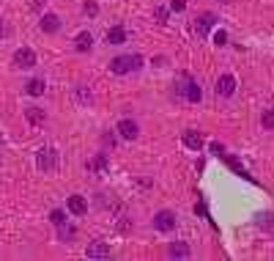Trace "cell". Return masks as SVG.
Returning a JSON list of instances; mask_svg holds the SVG:
<instances>
[{
    "label": "cell",
    "mask_w": 274,
    "mask_h": 261,
    "mask_svg": "<svg viewBox=\"0 0 274 261\" xmlns=\"http://www.w3.org/2000/svg\"><path fill=\"white\" fill-rule=\"evenodd\" d=\"M184 8H186L184 0H170V11H184Z\"/></svg>",
    "instance_id": "603a6c76"
},
{
    "label": "cell",
    "mask_w": 274,
    "mask_h": 261,
    "mask_svg": "<svg viewBox=\"0 0 274 261\" xmlns=\"http://www.w3.org/2000/svg\"><path fill=\"white\" fill-rule=\"evenodd\" d=\"M25 116H27V121H30V124H36V127H38V124H44V118H47V116H44V110H41V107H27V110H25Z\"/></svg>",
    "instance_id": "e0dca14e"
},
{
    "label": "cell",
    "mask_w": 274,
    "mask_h": 261,
    "mask_svg": "<svg viewBox=\"0 0 274 261\" xmlns=\"http://www.w3.org/2000/svg\"><path fill=\"white\" fill-rule=\"evenodd\" d=\"M49 223H52L55 228H58V226H66V212H63V209H52V212H49Z\"/></svg>",
    "instance_id": "d6986e66"
},
{
    "label": "cell",
    "mask_w": 274,
    "mask_h": 261,
    "mask_svg": "<svg viewBox=\"0 0 274 261\" xmlns=\"http://www.w3.org/2000/svg\"><path fill=\"white\" fill-rule=\"evenodd\" d=\"M208 149H211V154H219V157L225 154V146H222V143H211Z\"/></svg>",
    "instance_id": "484cf974"
},
{
    "label": "cell",
    "mask_w": 274,
    "mask_h": 261,
    "mask_svg": "<svg viewBox=\"0 0 274 261\" xmlns=\"http://www.w3.org/2000/svg\"><path fill=\"white\" fill-rule=\"evenodd\" d=\"M214 22H217V17H214L211 11H206V14H200V17L195 19V30H197V36H206L208 30L214 28Z\"/></svg>",
    "instance_id": "8992f818"
},
{
    "label": "cell",
    "mask_w": 274,
    "mask_h": 261,
    "mask_svg": "<svg viewBox=\"0 0 274 261\" xmlns=\"http://www.w3.org/2000/svg\"><path fill=\"white\" fill-rule=\"evenodd\" d=\"M115 132H118L124 140H135L137 135H140V129H137V124L132 121V118H121L118 127H115Z\"/></svg>",
    "instance_id": "5b68a950"
},
{
    "label": "cell",
    "mask_w": 274,
    "mask_h": 261,
    "mask_svg": "<svg viewBox=\"0 0 274 261\" xmlns=\"http://www.w3.org/2000/svg\"><path fill=\"white\" fill-rule=\"evenodd\" d=\"M167 256L170 259H189V245L186 242H170Z\"/></svg>",
    "instance_id": "8fae6325"
},
{
    "label": "cell",
    "mask_w": 274,
    "mask_h": 261,
    "mask_svg": "<svg viewBox=\"0 0 274 261\" xmlns=\"http://www.w3.org/2000/svg\"><path fill=\"white\" fill-rule=\"evenodd\" d=\"M153 228H156V231H173L175 228V212H170V209L156 212V215H153Z\"/></svg>",
    "instance_id": "3957f363"
},
{
    "label": "cell",
    "mask_w": 274,
    "mask_h": 261,
    "mask_svg": "<svg viewBox=\"0 0 274 261\" xmlns=\"http://www.w3.org/2000/svg\"><path fill=\"white\" fill-rule=\"evenodd\" d=\"M225 41H228V33H225V30H217V33H214V44H219V47H222Z\"/></svg>",
    "instance_id": "7402d4cb"
},
{
    "label": "cell",
    "mask_w": 274,
    "mask_h": 261,
    "mask_svg": "<svg viewBox=\"0 0 274 261\" xmlns=\"http://www.w3.org/2000/svg\"><path fill=\"white\" fill-rule=\"evenodd\" d=\"M142 66V58L140 55H118L110 61V72L113 74H129L135 72V69Z\"/></svg>",
    "instance_id": "6da1fadb"
},
{
    "label": "cell",
    "mask_w": 274,
    "mask_h": 261,
    "mask_svg": "<svg viewBox=\"0 0 274 261\" xmlns=\"http://www.w3.org/2000/svg\"><path fill=\"white\" fill-rule=\"evenodd\" d=\"M71 234H74V228H69V226H58V237L63 239V242L71 237Z\"/></svg>",
    "instance_id": "44dd1931"
},
{
    "label": "cell",
    "mask_w": 274,
    "mask_h": 261,
    "mask_svg": "<svg viewBox=\"0 0 274 261\" xmlns=\"http://www.w3.org/2000/svg\"><path fill=\"white\" fill-rule=\"evenodd\" d=\"M225 3H230V0H225Z\"/></svg>",
    "instance_id": "f1b7e54d"
},
{
    "label": "cell",
    "mask_w": 274,
    "mask_h": 261,
    "mask_svg": "<svg viewBox=\"0 0 274 261\" xmlns=\"http://www.w3.org/2000/svg\"><path fill=\"white\" fill-rule=\"evenodd\" d=\"M184 143L189 146V149L200 151V149H203V138H200V132H195V129H186V132H184Z\"/></svg>",
    "instance_id": "5bb4252c"
},
{
    "label": "cell",
    "mask_w": 274,
    "mask_h": 261,
    "mask_svg": "<svg viewBox=\"0 0 274 261\" xmlns=\"http://www.w3.org/2000/svg\"><path fill=\"white\" fill-rule=\"evenodd\" d=\"M0 36H3V19H0Z\"/></svg>",
    "instance_id": "83f0119b"
},
{
    "label": "cell",
    "mask_w": 274,
    "mask_h": 261,
    "mask_svg": "<svg viewBox=\"0 0 274 261\" xmlns=\"http://www.w3.org/2000/svg\"><path fill=\"white\" fill-rule=\"evenodd\" d=\"M184 96H186V99H189V102H200V99H203V91H200V85H197L195 80H189V77H186V88H184Z\"/></svg>",
    "instance_id": "4fadbf2b"
},
{
    "label": "cell",
    "mask_w": 274,
    "mask_h": 261,
    "mask_svg": "<svg viewBox=\"0 0 274 261\" xmlns=\"http://www.w3.org/2000/svg\"><path fill=\"white\" fill-rule=\"evenodd\" d=\"M14 66L16 69H33L36 66V52H33L30 47H19V50L14 52Z\"/></svg>",
    "instance_id": "7a4b0ae2"
},
{
    "label": "cell",
    "mask_w": 274,
    "mask_h": 261,
    "mask_svg": "<svg viewBox=\"0 0 274 261\" xmlns=\"http://www.w3.org/2000/svg\"><path fill=\"white\" fill-rule=\"evenodd\" d=\"M261 127H263V129H274V107L263 110V116H261Z\"/></svg>",
    "instance_id": "ffe728a7"
},
{
    "label": "cell",
    "mask_w": 274,
    "mask_h": 261,
    "mask_svg": "<svg viewBox=\"0 0 274 261\" xmlns=\"http://www.w3.org/2000/svg\"><path fill=\"white\" fill-rule=\"evenodd\" d=\"M66 206H69V212H71V215H77V217H82L88 212V201L82 198V195H69Z\"/></svg>",
    "instance_id": "9c48e42d"
},
{
    "label": "cell",
    "mask_w": 274,
    "mask_h": 261,
    "mask_svg": "<svg viewBox=\"0 0 274 261\" xmlns=\"http://www.w3.org/2000/svg\"><path fill=\"white\" fill-rule=\"evenodd\" d=\"M38 28H41L44 33H55V30L60 28V17L58 14H44L41 22H38Z\"/></svg>",
    "instance_id": "30bf717a"
},
{
    "label": "cell",
    "mask_w": 274,
    "mask_h": 261,
    "mask_svg": "<svg viewBox=\"0 0 274 261\" xmlns=\"http://www.w3.org/2000/svg\"><path fill=\"white\" fill-rule=\"evenodd\" d=\"M124 41H126V30L121 28V25L107 30V44H124Z\"/></svg>",
    "instance_id": "2e32d148"
},
{
    "label": "cell",
    "mask_w": 274,
    "mask_h": 261,
    "mask_svg": "<svg viewBox=\"0 0 274 261\" xmlns=\"http://www.w3.org/2000/svg\"><path fill=\"white\" fill-rule=\"evenodd\" d=\"M85 256H88V259H107V256H110V245L102 242V239H93V242H88Z\"/></svg>",
    "instance_id": "277c9868"
},
{
    "label": "cell",
    "mask_w": 274,
    "mask_h": 261,
    "mask_svg": "<svg viewBox=\"0 0 274 261\" xmlns=\"http://www.w3.org/2000/svg\"><path fill=\"white\" fill-rule=\"evenodd\" d=\"M104 168H107V157H104V154H96L93 160H88V171H91V173L104 171Z\"/></svg>",
    "instance_id": "ac0fdd59"
},
{
    "label": "cell",
    "mask_w": 274,
    "mask_h": 261,
    "mask_svg": "<svg viewBox=\"0 0 274 261\" xmlns=\"http://www.w3.org/2000/svg\"><path fill=\"white\" fill-rule=\"evenodd\" d=\"M44 88H47V83H44L41 77H33L30 83L25 85V94H27V96H41Z\"/></svg>",
    "instance_id": "9a60e30c"
},
{
    "label": "cell",
    "mask_w": 274,
    "mask_h": 261,
    "mask_svg": "<svg viewBox=\"0 0 274 261\" xmlns=\"http://www.w3.org/2000/svg\"><path fill=\"white\" fill-rule=\"evenodd\" d=\"M164 19H167V8L159 6V8H156V22H164Z\"/></svg>",
    "instance_id": "d4e9b609"
},
{
    "label": "cell",
    "mask_w": 274,
    "mask_h": 261,
    "mask_svg": "<svg viewBox=\"0 0 274 261\" xmlns=\"http://www.w3.org/2000/svg\"><path fill=\"white\" fill-rule=\"evenodd\" d=\"M102 143H104V146H110V149H113V146H115V138H113V135H104V138H102Z\"/></svg>",
    "instance_id": "4316f807"
},
{
    "label": "cell",
    "mask_w": 274,
    "mask_h": 261,
    "mask_svg": "<svg viewBox=\"0 0 274 261\" xmlns=\"http://www.w3.org/2000/svg\"><path fill=\"white\" fill-rule=\"evenodd\" d=\"M236 91V77L233 74H222V77L217 80V94L219 96H233Z\"/></svg>",
    "instance_id": "52a82bcc"
},
{
    "label": "cell",
    "mask_w": 274,
    "mask_h": 261,
    "mask_svg": "<svg viewBox=\"0 0 274 261\" xmlns=\"http://www.w3.org/2000/svg\"><path fill=\"white\" fill-rule=\"evenodd\" d=\"M36 165H38V171H55V151L52 149H41L38 151Z\"/></svg>",
    "instance_id": "ba28073f"
},
{
    "label": "cell",
    "mask_w": 274,
    "mask_h": 261,
    "mask_svg": "<svg viewBox=\"0 0 274 261\" xmlns=\"http://www.w3.org/2000/svg\"><path fill=\"white\" fill-rule=\"evenodd\" d=\"M82 11L91 14V17H96V14H99V6H96V3H85V6H82Z\"/></svg>",
    "instance_id": "cb8c5ba5"
},
{
    "label": "cell",
    "mask_w": 274,
    "mask_h": 261,
    "mask_svg": "<svg viewBox=\"0 0 274 261\" xmlns=\"http://www.w3.org/2000/svg\"><path fill=\"white\" fill-rule=\"evenodd\" d=\"M74 47H77V52H91V47H93V36L88 33V30H82V33H77V39H74Z\"/></svg>",
    "instance_id": "7c38bea8"
}]
</instances>
